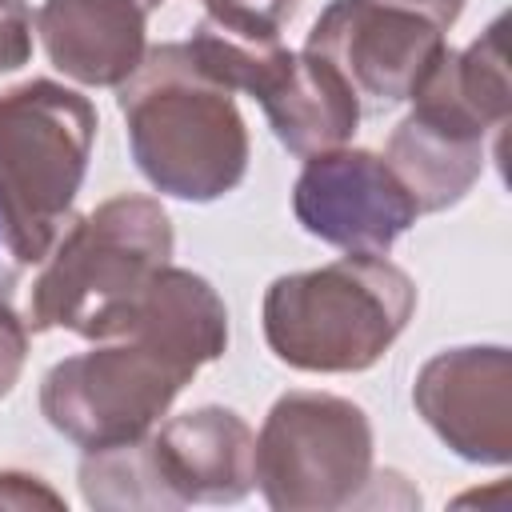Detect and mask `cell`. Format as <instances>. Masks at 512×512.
I'll list each match as a JSON object with an SVG mask.
<instances>
[{
    "mask_svg": "<svg viewBox=\"0 0 512 512\" xmlns=\"http://www.w3.org/2000/svg\"><path fill=\"white\" fill-rule=\"evenodd\" d=\"M116 336L128 340L72 356L44 380L48 424L88 452L136 444L184 380L224 352L228 324L200 276L160 268Z\"/></svg>",
    "mask_w": 512,
    "mask_h": 512,
    "instance_id": "obj_1",
    "label": "cell"
},
{
    "mask_svg": "<svg viewBox=\"0 0 512 512\" xmlns=\"http://www.w3.org/2000/svg\"><path fill=\"white\" fill-rule=\"evenodd\" d=\"M144 176L184 200H212L244 176L248 140L232 88L212 80L188 44H160L120 88Z\"/></svg>",
    "mask_w": 512,
    "mask_h": 512,
    "instance_id": "obj_2",
    "label": "cell"
},
{
    "mask_svg": "<svg viewBox=\"0 0 512 512\" xmlns=\"http://www.w3.org/2000/svg\"><path fill=\"white\" fill-rule=\"evenodd\" d=\"M92 136V104L52 80L0 96V236L20 264L44 260L64 236Z\"/></svg>",
    "mask_w": 512,
    "mask_h": 512,
    "instance_id": "obj_3",
    "label": "cell"
},
{
    "mask_svg": "<svg viewBox=\"0 0 512 512\" xmlns=\"http://www.w3.org/2000/svg\"><path fill=\"white\" fill-rule=\"evenodd\" d=\"M168 252L172 228L152 200H108L48 252L52 260L32 292V328L116 336Z\"/></svg>",
    "mask_w": 512,
    "mask_h": 512,
    "instance_id": "obj_4",
    "label": "cell"
},
{
    "mask_svg": "<svg viewBox=\"0 0 512 512\" xmlns=\"http://www.w3.org/2000/svg\"><path fill=\"white\" fill-rule=\"evenodd\" d=\"M412 312V284L376 256L284 276L264 300V332L284 364L312 372L368 368Z\"/></svg>",
    "mask_w": 512,
    "mask_h": 512,
    "instance_id": "obj_5",
    "label": "cell"
},
{
    "mask_svg": "<svg viewBox=\"0 0 512 512\" xmlns=\"http://www.w3.org/2000/svg\"><path fill=\"white\" fill-rule=\"evenodd\" d=\"M364 472V412L336 396H284L252 448V480H260L276 508L336 504L364 480Z\"/></svg>",
    "mask_w": 512,
    "mask_h": 512,
    "instance_id": "obj_6",
    "label": "cell"
},
{
    "mask_svg": "<svg viewBox=\"0 0 512 512\" xmlns=\"http://www.w3.org/2000/svg\"><path fill=\"white\" fill-rule=\"evenodd\" d=\"M332 64L368 104L408 100L444 56L440 24L384 0H336L312 28L308 48Z\"/></svg>",
    "mask_w": 512,
    "mask_h": 512,
    "instance_id": "obj_7",
    "label": "cell"
},
{
    "mask_svg": "<svg viewBox=\"0 0 512 512\" xmlns=\"http://www.w3.org/2000/svg\"><path fill=\"white\" fill-rule=\"evenodd\" d=\"M300 224L356 256H380L416 220V200L388 160L372 152L312 156L296 180Z\"/></svg>",
    "mask_w": 512,
    "mask_h": 512,
    "instance_id": "obj_8",
    "label": "cell"
},
{
    "mask_svg": "<svg viewBox=\"0 0 512 512\" xmlns=\"http://www.w3.org/2000/svg\"><path fill=\"white\" fill-rule=\"evenodd\" d=\"M136 460L172 488V504L236 500L252 480V436L232 412L200 408L172 420Z\"/></svg>",
    "mask_w": 512,
    "mask_h": 512,
    "instance_id": "obj_9",
    "label": "cell"
},
{
    "mask_svg": "<svg viewBox=\"0 0 512 512\" xmlns=\"http://www.w3.org/2000/svg\"><path fill=\"white\" fill-rule=\"evenodd\" d=\"M40 36L56 68L84 84H120L140 64L144 8L136 0H48Z\"/></svg>",
    "mask_w": 512,
    "mask_h": 512,
    "instance_id": "obj_10",
    "label": "cell"
},
{
    "mask_svg": "<svg viewBox=\"0 0 512 512\" xmlns=\"http://www.w3.org/2000/svg\"><path fill=\"white\" fill-rule=\"evenodd\" d=\"M256 100L264 104L276 136L300 156L348 140L360 116L352 88L332 64L312 52L296 56L288 48L268 68L264 84L256 88Z\"/></svg>",
    "mask_w": 512,
    "mask_h": 512,
    "instance_id": "obj_11",
    "label": "cell"
},
{
    "mask_svg": "<svg viewBox=\"0 0 512 512\" xmlns=\"http://www.w3.org/2000/svg\"><path fill=\"white\" fill-rule=\"evenodd\" d=\"M32 32V16L20 0H0V72L4 68H20L28 60V40Z\"/></svg>",
    "mask_w": 512,
    "mask_h": 512,
    "instance_id": "obj_12",
    "label": "cell"
},
{
    "mask_svg": "<svg viewBox=\"0 0 512 512\" xmlns=\"http://www.w3.org/2000/svg\"><path fill=\"white\" fill-rule=\"evenodd\" d=\"M384 4L412 8V12L428 16V20H432V24H440V28H448V24L456 20V12H460V0H384Z\"/></svg>",
    "mask_w": 512,
    "mask_h": 512,
    "instance_id": "obj_13",
    "label": "cell"
},
{
    "mask_svg": "<svg viewBox=\"0 0 512 512\" xmlns=\"http://www.w3.org/2000/svg\"><path fill=\"white\" fill-rule=\"evenodd\" d=\"M156 4H164V0H140V8L148 12V8H156Z\"/></svg>",
    "mask_w": 512,
    "mask_h": 512,
    "instance_id": "obj_14",
    "label": "cell"
}]
</instances>
